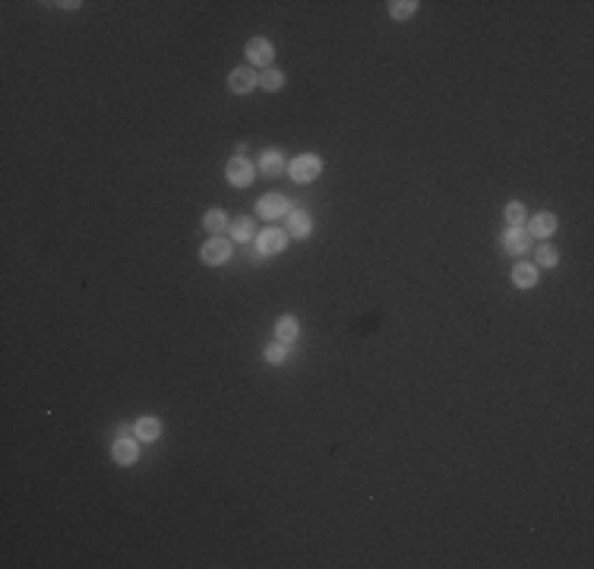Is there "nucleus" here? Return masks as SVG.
Masks as SVG:
<instances>
[{
  "label": "nucleus",
  "mask_w": 594,
  "mask_h": 569,
  "mask_svg": "<svg viewBox=\"0 0 594 569\" xmlns=\"http://www.w3.org/2000/svg\"><path fill=\"white\" fill-rule=\"evenodd\" d=\"M288 171H291V178H294L297 184H310V180H317L319 174H323V159L313 155V152L297 155V159L288 165Z\"/></svg>",
  "instance_id": "nucleus-1"
},
{
  "label": "nucleus",
  "mask_w": 594,
  "mask_h": 569,
  "mask_svg": "<svg viewBox=\"0 0 594 569\" xmlns=\"http://www.w3.org/2000/svg\"><path fill=\"white\" fill-rule=\"evenodd\" d=\"M288 209H291V203H288V196H282V193H266V196H259V203H256L259 219H266V222H275V219H282V215H288Z\"/></svg>",
  "instance_id": "nucleus-2"
},
{
  "label": "nucleus",
  "mask_w": 594,
  "mask_h": 569,
  "mask_svg": "<svg viewBox=\"0 0 594 569\" xmlns=\"http://www.w3.org/2000/svg\"><path fill=\"white\" fill-rule=\"evenodd\" d=\"M244 54H247V60H250L253 66H266V70H269V66H272V57H275V48H272V41H269V38L256 35V38L247 41Z\"/></svg>",
  "instance_id": "nucleus-3"
},
{
  "label": "nucleus",
  "mask_w": 594,
  "mask_h": 569,
  "mask_svg": "<svg viewBox=\"0 0 594 569\" xmlns=\"http://www.w3.org/2000/svg\"><path fill=\"white\" fill-rule=\"evenodd\" d=\"M199 257H203L205 266H225L228 259H231V240L225 238H209L203 244V250H199Z\"/></svg>",
  "instance_id": "nucleus-4"
},
{
  "label": "nucleus",
  "mask_w": 594,
  "mask_h": 569,
  "mask_svg": "<svg viewBox=\"0 0 594 569\" xmlns=\"http://www.w3.org/2000/svg\"><path fill=\"white\" fill-rule=\"evenodd\" d=\"M288 247V231L282 228H266V231L256 234V250L263 257H272V253H282Z\"/></svg>",
  "instance_id": "nucleus-5"
},
{
  "label": "nucleus",
  "mask_w": 594,
  "mask_h": 569,
  "mask_svg": "<svg viewBox=\"0 0 594 569\" xmlns=\"http://www.w3.org/2000/svg\"><path fill=\"white\" fill-rule=\"evenodd\" d=\"M256 86H259V76L253 73L250 66H238V70H231V76H228V89H231L234 95H247Z\"/></svg>",
  "instance_id": "nucleus-6"
},
{
  "label": "nucleus",
  "mask_w": 594,
  "mask_h": 569,
  "mask_svg": "<svg viewBox=\"0 0 594 569\" xmlns=\"http://www.w3.org/2000/svg\"><path fill=\"white\" fill-rule=\"evenodd\" d=\"M225 178L231 187H247L253 180V165L247 159H240V155H234V159L225 165Z\"/></svg>",
  "instance_id": "nucleus-7"
},
{
  "label": "nucleus",
  "mask_w": 594,
  "mask_h": 569,
  "mask_svg": "<svg viewBox=\"0 0 594 569\" xmlns=\"http://www.w3.org/2000/svg\"><path fill=\"white\" fill-rule=\"evenodd\" d=\"M531 247V234H525V228H509L502 234V250L512 253V257H525Z\"/></svg>",
  "instance_id": "nucleus-8"
},
{
  "label": "nucleus",
  "mask_w": 594,
  "mask_h": 569,
  "mask_svg": "<svg viewBox=\"0 0 594 569\" xmlns=\"http://www.w3.org/2000/svg\"><path fill=\"white\" fill-rule=\"evenodd\" d=\"M111 456H114V462H117V465H133L139 459L136 440H130V437H124V433H120V437L114 440V446H111Z\"/></svg>",
  "instance_id": "nucleus-9"
},
{
  "label": "nucleus",
  "mask_w": 594,
  "mask_h": 569,
  "mask_svg": "<svg viewBox=\"0 0 594 569\" xmlns=\"http://www.w3.org/2000/svg\"><path fill=\"white\" fill-rule=\"evenodd\" d=\"M553 231H556V215H553V212H537V215H531V222H528L531 238L547 240Z\"/></svg>",
  "instance_id": "nucleus-10"
},
{
  "label": "nucleus",
  "mask_w": 594,
  "mask_h": 569,
  "mask_svg": "<svg viewBox=\"0 0 594 569\" xmlns=\"http://www.w3.org/2000/svg\"><path fill=\"white\" fill-rule=\"evenodd\" d=\"M310 228H313V219L307 215L304 209L288 212V234H291V238H297V240L310 238Z\"/></svg>",
  "instance_id": "nucleus-11"
},
{
  "label": "nucleus",
  "mask_w": 594,
  "mask_h": 569,
  "mask_svg": "<svg viewBox=\"0 0 594 569\" xmlns=\"http://www.w3.org/2000/svg\"><path fill=\"white\" fill-rule=\"evenodd\" d=\"M133 437H139L143 443H155L161 437V421L159 417H139L133 424Z\"/></svg>",
  "instance_id": "nucleus-12"
},
{
  "label": "nucleus",
  "mask_w": 594,
  "mask_h": 569,
  "mask_svg": "<svg viewBox=\"0 0 594 569\" xmlns=\"http://www.w3.org/2000/svg\"><path fill=\"white\" fill-rule=\"evenodd\" d=\"M512 284L515 288H535L537 284V266L535 263H515L512 266Z\"/></svg>",
  "instance_id": "nucleus-13"
},
{
  "label": "nucleus",
  "mask_w": 594,
  "mask_h": 569,
  "mask_svg": "<svg viewBox=\"0 0 594 569\" xmlns=\"http://www.w3.org/2000/svg\"><path fill=\"white\" fill-rule=\"evenodd\" d=\"M297 336H300V323H297L294 317H278V323H275V342L291 345V342H297Z\"/></svg>",
  "instance_id": "nucleus-14"
},
{
  "label": "nucleus",
  "mask_w": 594,
  "mask_h": 569,
  "mask_svg": "<svg viewBox=\"0 0 594 569\" xmlns=\"http://www.w3.org/2000/svg\"><path fill=\"white\" fill-rule=\"evenodd\" d=\"M259 171L269 174V178H278L284 171V155L278 149H266L263 159H259Z\"/></svg>",
  "instance_id": "nucleus-15"
},
{
  "label": "nucleus",
  "mask_w": 594,
  "mask_h": 569,
  "mask_svg": "<svg viewBox=\"0 0 594 569\" xmlns=\"http://www.w3.org/2000/svg\"><path fill=\"white\" fill-rule=\"evenodd\" d=\"M525 203H519V199H512V203L506 206V225L509 228H525Z\"/></svg>",
  "instance_id": "nucleus-16"
},
{
  "label": "nucleus",
  "mask_w": 594,
  "mask_h": 569,
  "mask_svg": "<svg viewBox=\"0 0 594 569\" xmlns=\"http://www.w3.org/2000/svg\"><path fill=\"white\" fill-rule=\"evenodd\" d=\"M417 7H421L417 0H392V3H389V16H392V20H408V16H414Z\"/></svg>",
  "instance_id": "nucleus-17"
},
{
  "label": "nucleus",
  "mask_w": 594,
  "mask_h": 569,
  "mask_svg": "<svg viewBox=\"0 0 594 569\" xmlns=\"http://www.w3.org/2000/svg\"><path fill=\"white\" fill-rule=\"evenodd\" d=\"M203 225H205V231H212V234H222L228 228V215L222 209H212V212H205V219H203Z\"/></svg>",
  "instance_id": "nucleus-18"
},
{
  "label": "nucleus",
  "mask_w": 594,
  "mask_h": 569,
  "mask_svg": "<svg viewBox=\"0 0 594 569\" xmlns=\"http://www.w3.org/2000/svg\"><path fill=\"white\" fill-rule=\"evenodd\" d=\"M231 238L238 240V244H247V240L253 238V222L247 219V215H244V219H234L231 222Z\"/></svg>",
  "instance_id": "nucleus-19"
},
{
  "label": "nucleus",
  "mask_w": 594,
  "mask_h": 569,
  "mask_svg": "<svg viewBox=\"0 0 594 569\" xmlns=\"http://www.w3.org/2000/svg\"><path fill=\"white\" fill-rule=\"evenodd\" d=\"M259 86H263L266 92H278V89L284 86V73H282V70H272V66H269V70H266V73L259 76Z\"/></svg>",
  "instance_id": "nucleus-20"
},
{
  "label": "nucleus",
  "mask_w": 594,
  "mask_h": 569,
  "mask_svg": "<svg viewBox=\"0 0 594 569\" xmlns=\"http://www.w3.org/2000/svg\"><path fill=\"white\" fill-rule=\"evenodd\" d=\"M556 263H560V253H556L553 247H547V244L537 247V266H544V269H553Z\"/></svg>",
  "instance_id": "nucleus-21"
},
{
  "label": "nucleus",
  "mask_w": 594,
  "mask_h": 569,
  "mask_svg": "<svg viewBox=\"0 0 594 569\" xmlns=\"http://www.w3.org/2000/svg\"><path fill=\"white\" fill-rule=\"evenodd\" d=\"M284 358H288V345L272 342L269 348H266V361H269V364H284Z\"/></svg>",
  "instance_id": "nucleus-22"
}]
</instances>
